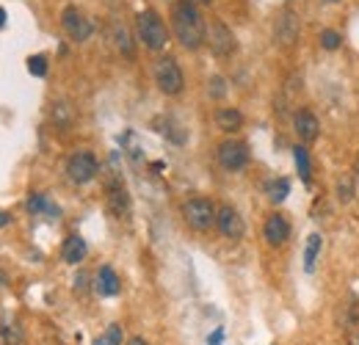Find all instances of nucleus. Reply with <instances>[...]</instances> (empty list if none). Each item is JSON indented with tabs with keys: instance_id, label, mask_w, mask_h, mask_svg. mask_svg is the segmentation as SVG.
Masks as SVG:
<instances>
[{
	"instance_id": "nucleus-22",
	"label": "nucleus",
	"mask_w": 359,
	"mask_h": 345,
	"mask_svg": "<svg viewBox=\"0 0 359 345\" xmlns=\"http://www.w3.org/2000/svg\"><path fill=\"white\" fill-rule=\"evenodd\" d=\"M266 188H269L271 202H273V205H279V202H285V199H287V194H290V180L276 177V180H271Z\"/></svg>"
},
{
	"instance_id": "nucleus-10",
	"label": "nucleus",
	"mask_w": 359,
	"mask_h": 345,
	"mask_svg": "<svg viewBox=\"0 0 359 345\" xmlns=\"http://www.w3.org/2000/svg\"><path fill=\"white\" fill-rule=\"evenodd\" d=\"M208 44H210V50H213V55H219V58H226V55H232L235 53V36H232V31L226 28L222 20H213L210 22V28H208Z\"/></svg>"
},
{
	"instance_id": "nucleus-7",
	"label": "nucleus",
	"mask_w": 359,
	"mask_h": 345,
	"mask_svg": "<svg viewBox=\"0 0 359 345\" xmlns=\"http://www.w3.org/2000/svg\"><path fill=\"white\" fill-rule=\"evenodd\" d=\"M97 172H100V166H97V158H94L91 152H75V155L67 158V177H69L75 185L91 182V180L97 177Z\"/></svg>"
},
{
	"instance_id": "nucleus-35",
	"label": "nucleus",
	"mask_w": 359,
	"mask_h": 345,
	"mask_svg": "<svg viewBox=\"0 0 359 345\" xmlns=\"http://www.w3.org/2000/svg\"><path fill=\"white\" fill-rule=\"evenodd\" d=\"M323 3H340V0H323Z\"/></svg>"
},
{
	"instance_id": "nucleus-17",
	"label": "nucleus",
	"mask_w": 359,
	"mask_h": 345,
	"mask_svg": "<svg viewBox=\"0 0 359 345\" xmlns=\"http://www.w3.org/2000/svg\"><path fill=\"white\" fill-rule=\"evenodd\" d=\"M28 213H34V216H53V218L61 216L58 205H53L45 194H34V196H28Z\"/></svg>"
},
{
	"instance_id": "nucleus-15",
	"label": "nucleus",
	"mask_w": 359,
	"mask_h": 345,
	"mask_svg": "<svg viewBox=\"0 0 359 345\" xmlns=\"http://www.w3.org/2000/svg\"><path fill=\"white\" fill-rule=\"evenodd\" d=\"M86 252H89V246H86V241H83L81 235H69V238L64 241V246H61V257H64V262H69V265L83 262V259H86Z\"/></svg>"
},
{
	"instance_id": "nucleus-34",
	"label": "nucleus",
	"mask_w": 359,
	"mask_h": 345,
	"mask_svg": "<svg viewBox=\"0 0 359 345\" xmlns=\"http://www.w3.org/2000/svg\"><path fill=\"white\" fill-rule=\"evenodd\" d=\"M194 3H213V0H194Z\"/></svg>"
},
{
	"instance_id": "nucleus-16",
	"label": "nucleus",
	"mask_w": 359,
	"mask_h": 345,
	"mask_svg": "<svg viewBox=\"0 0 359 345\" xmlns=\"http://www.w3.org/2000/svg\"><path fill=\"white\" fill-rule=\"evenodd\" d=\"M111 34H114V44H116V50H119L122 55L133 58V55H135V47H133V36H130L128 25H125V22H114Z\"/></svg>"
},
{
	"instance_id": "nucleus-9",
	"label": "nucleus",
	"mask_w": 359,
	"mask_h": 345,
	"mask_svg": "<svg viewBox=\"0 0 359 345\" xmlns=\"http://www.w3.org/2000/svg\"><path fill=\"white\" fill-rule=\"evenodd\" d=\"M216 226L219 232L224 235L226 241H241L246 235V224H243V216L232 208V205H222L219 213H216Z\"/></svg>"
},
{
	"instance_id": "nucleus-18",
	"label": "nucleus",
	"mask_w": 359,
	"mask_h": 345,
	"mask_svg": "<svg viewBox=\"0 0 359 345\" xmlns=\"http://www.w3.org/2000/svg\"><path fill=\"white\" fill-rule=\"evenodd\" d=\"M216 125L224 130V133H235L243 125V114L235 111V108H219L216 111Z\"/></svg>"
},
{
	"instance_id": "nucleus-8",
	"label": "nucleus",
	"mask_w": 359,
	"mask_h": 345,
	"mask_svg": "<svg viewBox=\"0 0 359 345\" xmlns=\"http://www.w3.org/2000/svg\"><path fill=\"white\" fill-rule=\"evenodd\" d=\"M273 39L279 47H293V44L299 42V17H296V11L287 6V8H282V14L276 17V25H273Z\"/></svg>"
},
{
	"instance_id": "nucleus-6",
	"label": "nucleus",
	"mask_w": 359,
	"mask_h": 345,
	"mask_svg": "<svg viewBox=\"0 0 359 345\" xmlns=\"http://www.w3.org/2000/svg\"><path fill=\"white\" fill-rule=\"evenodd\" d=\"M219 163L226 172H243L249 166V147L243 141L226 138L219 144Z\"/></svg>"
},
{
	"instance_id": "nucleus-5",
	"label": "nucleus",
	"mask_w": 359,
	"mask_h": 345,
	"mask_svg": "<svg viewBox=\"0 0 359 345\" xmlns=\"http://www.w3.org/2000/svg\"><path fill=\"white\" fill-rule=\"evenodd\" d=\"M61 28H64V34H67L72 42H86L91 34H94L91 20L78 8V6H67V8H64V14H61Z\"/></svg>"
},
{
	"instance_id": "nucleus-27",
	"label": "nucleus",
	"mask_w": 359,
	"mask_h": 345,
	"mask_svg": "<svg viewBox=\"0 0 359 345\" xmlns=\"http://www.w3.org/2000/svg\"><path fill=\"white\" fill-rule=\"evenodd\" d=\"M0 337H3V340H6L8 345H20V343H22V332H20L17 326H11V323L0 329Z\"/></svg>"
},
{
	"instance_id": "nucleus-1",
	"label": "nucleus",
	"mask_w": 359,
	"mask_h": 345,
	"mask_svg": "<svg viewBox=\"0 0 359 345\" xmlns=\"http://www.w3.org/2000/svg\"><path fill=\"white\" fill-rule=\"evenodd\" d=\"M172 31L185 50H199L205 44L208 28H205V20H202L199 8L194 6V0H177L172 6Z\"/></svg>"
},
{
	"instance_id": "nucleus-29",
	"label": "nucleus",
	"mask_w": 359,
	"mask_h": 345,
	"mask_svg": "<svg viewBox=\"0 0 359 345\" xmlns=\"http://www.w3.org/2000/svg\"><path fill=\"white\" fill-rule=\"evenodd\" d=\"M222 340H224V329H216V332L208 337V345H222Z\"/></svg>"
},
{
	"instance_id": "nucleus-30",
	"label": "nucleus",
	"mask_w": 359,
	"mask_h": 345,
	"mask_svg": "<svg viewBox=\"0 0 359 345\" xmlns=\"http://www.w3.org/2000/svg\"><path fill=\"white\" fill-rule=\"evenodd\" d=\"M128 345H149V343H147L144 337H133V340H130V343H128Z\"/></svg>"
},
{
	"instance_id": "nucleus-4",
	"label": "nucleus",
	"mask_w": 359,
	"mask_h": 345,
	"mask_svg": "<svg viewBox=\"0 0 359 345\" xmlns=\"http://www.w3.org/2000/svg\"><path fill=\"white\" fill-rule=\"evenodd\" d=\"M155 83H158V88L163 94H169V97H175V94L182 91L185 78H182V69H180V64L172 55H161L155 61Z\"/></svg>"
},
{
	"instance_id": "nucleus-26",
	"label": "nucleus",
	"mask_w": 359,
	"mask_h": 345,
	"mask_svg": "<svg viewBox=\"0 0 359 345\" xmlns=\"http://www.w3.org/2000/svg\"><path fill=\"white\" fill-rule=\"evenodd\" d=\"M340 44H343V39H340L337 31H332V28L320 31V47H323V50H337Z\"/></svg>"
},
{
	"instance_id": "nucleus-25",
	"label": "nucleus",
	"mask_w": 359,
	"mask_h": 345,
	"mask_svg": "<svg viewBox=\"0 0 359 345\" xmlns=\"http://www.w3.org/2000/svg\"><path fill=\"white\" fill-rule=\"evenodd\" d=\"M25 67H28V72H31V75H36V78H45L47 75V58L45 55H31Z\"/></svg>"
},
{
	"instance_id": "nucleus-14",
	"label": "nucleus",
	"mask_w": 359,
	"mask_h": 345,
	"mask_svg": "<svg viewBox=\"0 0 359 345\" xmlns=\"http://www.w3.org/2000/svg\"><path fill=\"white\" fill-rule=\"evenodd\" d=\"M108 210L116 218H125L130 213V196H128V188L122 182L108 185Z\"/></svg>"
},
{
	"instance_id": "nucleus-2",
	"label": "nucleus",
	"mask_w": 359,
	"mask_h": 345,
	"mask_svg": "<svg viewBox=\"0 0 359 345\" xmlns=\"http://www.w3.org/2000/svg\"><path fill=\"white\" fill-rule=\"evenodd\" d=\"M135 31H138V39L147 44L149 50H163L166 42H169V28H166V22L161 20V14L155 8L138 11Z\"/></svg>"
},
{
	"instance_id": "nucleus-32",
	"label": "nucleus",
	"mask_w": 359,
	"mask_h": 345,
	"mask_svg": "<svg viewBox=\"0 0 359 345\" xmlns=\"http://www.w3.org/2000/svg\"><path fill=\"white\" fill-rule=\"evenodd\" d=\"M3 25H6V11L0 8V28H3Z\"/></svg>"
},
{
	"instance_id": "nucleus-3",
	"label": "nucleus",
	"mask_w": 359,
	"mask_h": 345,
	"mask_svg": "<svg viewBox=\"0 0 359 345\" xmlns=\"http://www.w3.org/2000/svg\"><path fill=\"white\" fill-rule=\"evenodd\" d=\"M216 213H219V208H216L210 199H205V196H194V199H188V202L182 205V218H185V224H188L191 229H196V232H208V229L216 224Z\"/></svg>"
},
{
	"instance_id": "nucleus-13",
	"label": "nucleus",
	"mask_w": 359,
	"mask_h": 345,
	"mask_svg": "<svg viewBox=\"0 0 359 345\" xmlns=\"http://www.w3.org/2000/svg\"><path fill=\"white\" fill-rule=\"evenodd\" d=\"M94 290H97L100 296H105V299H111V296H119V290H122V282H119V276H116V271H114L111 265H102V268L97 271V279H94Z\"/></svg>"
},
{
	"instance_id": "nucleus-19",
	"label": "nucleus",
	"mask_w": 359,
	"mask_h": 345,
	"mask_svg": "<svg viewBox=\"0 0 359 345\" xmlns=\"http://www.w3.org/2000/svg\"><path fill=\"white\" fill-rule=\"evenodd\" d=\"M293 161H296V169H299V177H302V182L304 185H310L313 182V163H310V152H307V147H293Z\"/></svg>"
},
{
	"instance_id": "nucleus-21",
	"label": "nucleus",
	"mask_w": 359,
	"mask_h": 345,
	"mask_svg": "<svg viewBox=\"0 0 359 345\" xmlns=\"http://www.w3.org/2000/svg\"><path fill=\"white\" fill-rule=\"evenodd\" d=\"M53 122H55L58 128H69V125L75 122V111L69 108L67 100H58V102L53 105Z\"/></svg>"
},
{
	"instance_id": "nucleus-28",
	"label": "nucleus",
	"mask_w": 359,
	"mask_h": 345,
	"mask_svg": "<svg viewBox=\"0 0 359 345\" xmlns=\"http://www.w3.org/2000/svg\"><path fill=\"white\" fill-rule=\"evenodd\" d=\"M210 94H213L216 100H222V97H224V78H219V75H216V78H210Z\"/></svg>"
},
{
	"instance_id": "nucleus-24",
	"label": "nucleus",
	"mask_w": 359,
	"mask_h": 345,
	"mask_svg": "<svg viewBox=\"0 0 359 345\" xmlns=\"http://www.w3.org/2000/svg\"><path fill=\"white\" fill-rule=\"evenodd\" d=\"M354 196H357V191H354V180H351V177H346V174H343V177H337V199L346 205V202H351Z\"/></svg>"
},
{
	"instance_id": "nucleus-31",
	"label": "nucleus",
	"mask_w": 359,
	"mask_h": 345,
	"mask_svg": "<svg viewBox=\"0 0 359 345\" xmlns=\"http://www.w3.org/2000/svg\"><path fill=\"white\" fill-rule=\"evenodd\" d=\"M6 224H8V216H6V213H0V226H6Z\"/></svg>"
},
{
	"instance_id": "nucleus-12",
	"label": "nucleus",
	"mask_w": 359,
	"mask_h": 345,
	"mask_svg": "<svg viewBox=\"0 0 359 345\" xmlns=\"http://www.w3.org/2000/svg\"><path fill=\"white\" fill-rule=\"evenodd\" d=\"M293 128H296L299 138H302L304 144H310V141H315V138L320 135V125H318V116H315L313 111H307V108L296 111V116H293Z\"/></svg>"
},
{
	"instance_id": "nucleus-11",
	"label": "nucleus",
	"mask_w": 359,
	"mask_h": 345,
	"mask_svg": "<svg viewBox=\"0 0 359 345\" xmlns=\"http://www.w3.org/2000/svg\"><path fill=\"white\" fill-rule=\"evenodd\" d=\"M263 235H266V243H269V246H273V249L285 246V243L290 241V224H287V218L282 216V213H273V216H269L266 226H263Z\"/></svg>"
},
{
	"instance_id": "nucleus-33",
	"label": "nucleus",
	"mask_w": 359,
	"mask_h": 345,
	"mask_svg": "<svg viewBox=\"0 0 359 345\" xmlns=\"http://www.w3.org/2000/svg\"><path fill=\"white\" fill-rule=\"evenodd\" d=\"M354 169H357V177H359V158H357V163H354Z\"/></svg>"
},
{
	"instance_id": "nucleus-20",
	"label": "nucleus",
	"mask_w": 359,
	"mask_h": 345,
	"mask_svg": "<svg viewBox=\"0 0 359 345\" xmlns=\"http://www.w3.org/2000/svg\"><path fill=\"white\" fill-rule=\"evenodd\" d=\"M320 249H323V238L313 232L310 238H307V246H304V271L307 273H313L315 271V262L320 257Z\"/></svg>"
},
{
	"instance_id": "nucleus-23",
	"label": "nucleus",
	"mask_w": 359,
	"mask_h": 345,
	"mask_svg": "<svg viewBox=\"0 0 359 345\" xmlns=\"http://www.w3.org/2000/svg\"><path fill=\"white\" fill-rule=\"evenodd\" d=\"M94 345H122V326H119V323H111V326L94 340Z\"/></svg>"
}]
</instances>
